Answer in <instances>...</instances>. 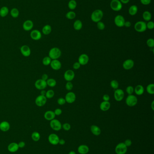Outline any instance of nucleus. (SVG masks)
I'll return each instance as SVG.
<instances>
[{"mask_svg":"<svg viewBox=\"0 0 154 154\" xmlns=\"http://www.w3.org/2000/svg\"><path fill=\"white\" fill-rule=\"evenodd\" d=\"M104 16V13L101 10H96L91 15V19L93 22L98 23L100 21Z\"/></svg>","mask_w":154,"mask_h":154,"instance_id":"obj_1","label":"nucleus"},{"mask_svg":"<svg viewBox=\"0 0 154 154\" xmlns=\"http://www.w3.org/2000/svg\"><path fill=\"white\" fill-rule=\"evenodd\" d=\"M62 55V52L60 49L57 47H53L50 49L48 56L52 60H57Z\"/></svg>","mask_w":154,"mask_h":154,"instance_id":"obj_2","label":"nucleus"},{"mask_svg":"<svg viewBox=\"0 0 154 154\" xmlns=\"http://www.w3.org/2000/svg\"><path fill=\"white\" fill-rule=\"evenodd\" d=\"M138 98L133 95H129L126 99V103L129 107H133L137 104Z\"/></svg>","mask_w":154,"mask_h":154,"instance_id":"obj_3","label":"nucleus"},{"mask_svg":"<svg viewBox=\"0 0 154 154\" xmlns=\"http://www.w3.org/2000/svg\"><path fill=\"white\" fill-rule=\"evenodd\" d=\"M134 29L139 33L144 32L147 30V24L142 21H138L134 25Z\"/></svg>","mask_w":154,"mask_h":154,"instance_id":"obj_4","label":"nucleus"},{"mask_svg":"<svg viewBox=\"0 0 154 154\" xmlns=\"http://www.w3.org/2000/svg\"><path fill=\"white\" fill-rule=\"evenodd\" d=\"M127 147L123 142H121L117 144L115 148V151L117 154H125L127 152Z\"/></svg>","mask_w":154,"mask_h":154,"instance_id":"obj_5","label":"nucleus"},{"mask_svg":"<svg viewBox=\"0 0 154 154\" xmlns=\"http://www.w3.org/2000/svg\"><path fill=\"white\" fill-rule=\"evenodd\" d=\"M110 6L112 10L115 11H120L123 7L122 3L119 0H112Z\"/></svg>","mask_w":154,"mask_h":154,"instance_id":"obj_6","label":"nucleus"},{"mask_svg":"<svg viewBox=\"0 0 154 154\" xmlns=\"http://www.w3.org/2000/svg\"><path fill=\"white\" fill-rule=\"evenodd\" d=\"M50 126L53 130L56 131H58L62 129V124L60 121L55 119L50 121Z\"/></svg>","mask_w":154,"mask_h":154,"instance_id":"obj_7","label":"nucleus"},{"mask_svg":"<svg viewBox=\"0 0 154 154\" xmlns=\"http://www.w3.org/2000/svg\"><path fill=\"white\" fill-rule=\"evenodd\" d=\"M125 94L122 89H116L114 93V97L115 100L117 102H121L124 97Z\"/></svg>","mask_w":154,"mask_h":154,"instance_id":"obj_8","label":"nucleus"},{"mask_svg":"<svg viewBox=\"0 0 154 154\" xmlns=\"http://www.w3.org/2000/svg\"><path fill=\"white\" fill-rule=\"evenodd\" d=\"M47 101V98L46 96L40 95L35 99V103L39 107H42L46 104Z\"/></svg>","mask_w":154,"mask_h":154,"instance_id":"obj_9","label":"nucleus"},{"mask_svg":"<svg viewBox=\"0 0 154 154\" xmlns=\"http://www.w3.org/2000/svg\"><path fill=\"white\" fill-rule=\"evenodd\" d=\"M35 85L36 89L39 90H44L47 87L46 81H44L42 79H39L36 80L35 82Z\"/></svg>","mask_w":154,"mask_h":154,"instance_id":"obj_10","label":"nucleus"},{"mask_svg":"<svg viewBox=\"0 0 154 154\" xmlns=\"http://www.w3.org/2000/svg\"><path fill=\"white\" fill-rule=\"evenodd\" d=\"M114 23L118 27H123L125 22V19L121 15H117L114 18Z\"/></svg>","mask_w":154,"mask_h":154,"instance_id":"obj_11","label":"nucleus"},{"mask_svg":"<svg viewBox=\"0 0 154 154\" xmlns=\"http://www.w3.org/2000/svg\"><path fill=\"white\" fill-rule=\"evenodd\" d=\"M75 74L73 71L71 69H68L65 72L64 78L67 82H71L75 78Z\"/></svg>","mask_w":154,"mask_h":154,"instance_id":"obj_12","label":"nucleus"},{"mask_svg":"<svg viewBox=\"0 0 154 154\" xmlns=\"http://www.w3.org/2000/svg\"><path fill=\"white\" fill-rule=\"evenodd\" d=\"M48 140L49 143L52 145H57L58 144L60 139L57 134L52 133L48 136Z\"/></svg>","mask_w":154,"mask_h":154,"instance_id":"obj_13","label":"nucleus"},{"mask_svg":"<svg viewBox=\"0 0 154 154\" xmlns=\"http://www.w3.org/2000/svg\"><path fill=\"white\" fill-rule=\"evenodd\" d=\"M65 99L66 102H67L68 103H73L76 100V95L74 93L70 92L66 95Z\"/></svg>","mask_w":154,"mask_h":154,"instance_id":"obj_14","label":"nucleus"},{"mask_svg":"<svg viewBox=\"0 0 154 154\" xmlns=\"http://www.w3.org/2000/svg\"><path fill=\"white\" fill-rule=\"evenodd\" d=\"M20 51L22 55L26 57H29L31 55V49L28 46L26 45L22 46L20 48Z\"/></svg>","mask_w":154,"mask_h":154,"instance_id":"obj_15","label":"nucleus"},{"mask_svg":"<svg viewBox=\"0 0 154 154\" xmlns=\"http://www.w3.org/2000/svg\"><path fill=\"white\" fill-rule=\"evenodd\" d=\"M134 62L132 59H127L123 62V69L125 70H130L134 67Z\"/></svg>","mask_w":154,"mask_h":154,"instance_id":"obj_16","label":"nucleus"},{"mask_svg":"<svg viewBox=\"0 0 154 154\" xmlns=\"http://www.w3.org/2000/svg\"><path fill=\"white\" fill-rule=\"evenodd\" d=\"M30 36L33 40L38 41L42 38V33L39 30L34 29L31 32Z\"/></svg>","mask_w":154,"mask_h":154,"instance_id":"obj_17","label":"nucleus"},{"mask_svg":"<svg viewBox=\"0 0 154 154\" xmlns=\"http://www.w3.org/2000/svg\"><path fill=\"white\" fill-rule=\"evenodd\" d=\"M89 61V57L86 54H82L79 56L78 62L81 65H86Z\"/></svg>","mask_w":154,"mask_h":154,"instance_id":"obj_18","label":"nucleus"},{"mask_svg":"<svg viewBox=\"0 0 154 154\" xmlns=\"http://www.w3.org/2000/svg\"><path fill=\"white\" fill-rule=\"evenodd\" d=\"M50 65L52 69L54 70H58L62 67L61 62L58 60H52Z\"/></svg>","mask_w":154,"mask_h":154,"instance_id":"obj_19","label":"nucleus"},{"mask_svg":"<svg viewBox=\"0 0 154 154\" xmlns=\"http://www.w3.org/2000/svg\"><path fill=\"white\" fill-rule=\"evenodd\" d=\"M33 27V23L31 20H26L23 24V28L26 31L31 30Z\"/></svg>","mask_w":154,"mask_h":154,"instance_id":"obj_20","label":"nucleus"},{"mask_svg":"<svg viewBox=\"0 0 154 154\" xmlns=\"http://www.w3.org/2000/svg\"><path fill=\"white\" fill-rule=\"evenodd\" d=\"M55 116L56 115L53 111H47L44 114V118L45 119V120L48 121H51L53 119H54Z\"/></svg>","mask_w":154,"mask_h":154,"instance_id":"obj_21","label":"nucleus"},{"mask_svg":"<svg viewBox=\"0 0 154 154\" xmlns=\"http://www.w3.org/2000/svg\"><path fill=\"white\" fill-rule=\"evenodd\" d=\"M110 107H111V104L109 102L103 101L101 102L99 105L100 109L103 111H108L110 109Z\"/></svg>","mask_w":154,"mask_h":154,"instance_id":"obj_22","label":"nucleus"},{"mask_svg":"<svg viewBox=\"0 0 154 154\" xmlns=\"http://www.w3.org/2000/svg\"><path fill=\"white\" fill-rule=\"evenodd\" d=\"M77 150L79 154H87L89 152V147L87 145H80L78 147Z\"/></svg>","mask_w":154,"mask_h":154,"instance_id":"obj_23","label":"nucleus"},{"mask_svg":"<svg viewBox=\"0 0 154 154\" xmlns=\"http://www.w3.org/2000/svg\"><path fill=\"white\" fill-rule=\"evenodd\" d=\"M90 131L95 136H99L101 134V131L99 127L96 125H92L90 127Z\"/></svg>","mask_w":154,"mask_h":154,"instance_id":"obj_24","label":"nucleus"},{"mask_svg":"<svg viewBox=\"0 0 154 154\" xmlns=\"http://www.w3.org/2000/svg\"><path fill=\"white\" fill-rule=\"evenodd\" d=\"M18 144L16 142H12L10 143L8 146V150L11 153H14L16 152L19 150Z\"/></svg>","mask_w":154,"mask_h":154,"instance_id":"obj_25","label":"nucleus"},{"mask_svg":"<svg viewBox=\"0 0 154 154\" xmlns=\"http://www.w3.org/2000/svg\"><path fill=\"white\" fill-rule=\"evenodd\" d=\"M10 129V124L9 122L4 121L0 123V129L3 132H7Z\"/></svg>","mask_w":154,"mask_h":154,"instance_id":"obj_26","label":"nucleus"},{"mask_svg":"<svg viewBox=\"0 0 154 154\" xmlns=\"http://www.w3.org/2000/svg\"><path fill=\"white\" fill-rule=\"evenodd\" d=\"M144 87L141 85H138L134 88V93L136 95L141 96L144 93Z\"/></svg>","mask_w":154,"mask_h":154,"instance_id":"obj_27","label":"nucleus"},{"mask_svg":"<svg viewBox=\"0 0 154 154\" xmlns=\"http://www.w3.org/2000/svg\"><path fill=\"white\" fill-rule=\"evenodd\" d=\"M52 32V27L49 24H46L44 26L42 29V33L45 35L49 34Z\"/></svg>","mask_w":154,"mask_h":154,"instance_id":"obj_28","label":"nucleus"},{"mask_svg":"<svg viewBox=\"0 0 154 154\" xmlns=\"http://www.w3.org/2000/svg\"><path fill=\"white\" fill-rule=\"evenodd\" d=\"M138 6L136 5H132L129 8V14L132 16H134L136 15L138 13Z\"/></svg>","mask_w":154,"mask_h":154,"instance_id":"obj_29","label":"nucleus"},{"mask_svg":"<svg viewBox=\"0 0 154 154\" xmlns=\"http://www.w3.org/2000/svg\"><path fill=\"white\" fill-rule=\"evenodd\" d=\"M9 10L7 7L3 6L0 9V16L2 17H5L7 15Z\"/></svg>","mask_w":154,"mask_h":154,"instance_id":"obj_30","label":"nucleus"},{"mask_svg":"<svg viewBox=\"0 0 154 154\" xmlns=\"http://www.w3.org/2000/svg\"><path fill=\"white\" fill-rule=\"evenodd\" d=\"M83 24L80 20H75L73 24V28L75 30L79 31L82 28Z\"/></svg>","mask_w":154,"mask_h":154,"instance_id":"obj_31","label":"nucleus"},{"mask_svg":"<svg viewBox=\"0 0 154 154\" xmlns=\"http://www.w3.org/2000/svg\"><path fill=\"white\" fill-rule=\"evenodd\" d=\"M142 17L143 19L146 21H149L151 20L152 18L151 14L148 11H145L142 14Z\"/></svg>","mask_w":154,"mask_h":154,"instance_id":"obj_32","label":"nucleus"},{"mask_svg":"<svg viewBox=\"0 0 154 154\" xmlns=\"http://www.w3.org/2000/svg\"><path fill=\"white\" fill-rule=\"evenodd\" d=\"M10 14L11 16L14 18H16L19 16L20 12L19 10L16 8H13L10 11Z\"/></svg>","mask_w":154,"mask_h":154,"instance_id":"obj_33","label":"nucleus"},{"mask_svg":"<svg viewBox=\"0 0 154 154\" xmlns=\"http://www.w3.org/2000/svg\"><path fill=\"white\" fill-rule=\"evenodd\" d=\"M47 86L50 87H54L57 85V81L54 78H49L46 81Z\"/></svg>","mask_w":154,"mask_h":154,"instance_id":"obj_34","label":"nucleus"},{"mask_svg":"<svg viewBox=\"0 0 154 154\" xmlns=\"http://www.w3.org/2000/svg\"><path fill=\"white\" fill-rule=\"evenodd\" d=\"M68 8L71 10L75 9L77 6V3L75 0H70L68 2Z\"/></svg>","mask_w":154,"mask_h":154,"instance_id":"obj_35","label":"nucleus"},{"mask_svg":"<svg viewBox=\"0 0 154 154\" xmlns=\"http://www.w3.org/2000/svg\"><path fill=\"white\" fill-rule=\"evenodd\" d=\"M147 92L149 94L153 95L154 94V84H150L147 86L146 88Z\"/></svg>","mask_w":154,"mask_h":154,"instance_id":"obj_36","label":"nucleus"},{"mask_svg":"<svg viewBox=\"0 0 154 154\" xmlns=\"http://www.w3.org/2000/svg\"><path fill=\"white\" fill-rule=\"evenodd\" d=\"M31 138L32 140L34 141H39L40 139V135L39 132H35L32 133L31 135Z\"/></svg>","mask_w":154,"mask_h":154,"instance_id":"obj_37","label":"nucleus"},{"mask_svg":"<svg viewBox=\"0 0 154 154\" xmlns=\"http://www.w3.org/2000/svg\"><path fill=\"white\" fill-rule=\"evenodd\" d=\"M66 17L67 19L69 20H73L76 17V14L75 12L73 11H69L66 13Z\"/></svg>","mask_w":154,"mask_h":154,"instance_id":"obj_38","label":"nucleus"},{"mask_svg":"<svg viewBox=\"0 0 154 154\" xmlns=\"http://www.w3.org/2000/svg\"><path fill=\"white\" fill-rule=\"evenodd\" d=\"M52 59L49 56H46L43 58L42 60V64L45 66H48L50 65Z\"/></svg>","mask_w":154,"mask_h":154,"instance_id":"obj_39","label":"nucleus"},{"mask_svg":"<svg viewBox=\"0 0 154 154\" xmlns=\"http://www.w3.org/2000/svg\"><path fill=\"white\" fill-rule=\"evenodd\" d=\"M54 95H55V93L53 90L50 89L46 92L45 96L47 99H51L54 96Z\"/></svg>","mask_w":154,"mask_h":154,"instance_id":"obj_40","label":"nucleus"},{"mask_svg":"<svg viewBox=\"0 0 154 154\" xmlns=\"http://www.w3.org/2000/svg\"><path fill=\"white\" fill-rule=\"evenodd\" d=\"M110 86L114 89H117L119 87V83L116 80H113L110 82Z\"/></svg>","mask_w":154,"mask_h":154,"instance_id":"obj_41","label":"nucleus"},{"mask_svg":"<svg viewBox=\"0 0 154 154\" xmlns=\"http://www.w3.org/2000/svg\"><path fill=\"white\" fill-rule=\"evenodd\" d=\"M147 44L148 47L153 48L154 47V40L153 38H149L147 40Z\"/></svg>","mask_w":154,"mask_h":154,"instance_id":"obj_42","label":"nucleus"},{"mask_svg":"<svg viewBox=\"0 0 154 154\" xmlns=\"http://www.w3.org/2000/svg\"><path fill=\"white\" fill-rule=\"evenodd\" d=\"M126 91L127 94L129 95L132 94L133 93H134V87H133L132 86H129L128 87H127V88H126Z\"/></svg>","mask_w":154,"mask_h":154,"instance_id":"obj_43","label":"nucleus"},{"mask_svg":"<svg viewBox=\"0 0 154 154\" xmlns=\"http://www.w3.org/2000/svg\"><path fill=\"white\" fill-rule=\"evenodd\" d=\"M97 23V26L98 29L100 30H103L105 29V24L103 22L99 21Z\"/></svg>","mask_w":154,"mask_h":154,"instance_id":"obj_44","label":"nucleus"},{"mask_svg":"<svg viewBox=\"0 0 154 154\" xmlns=\"http://www.w3.org/2000/svg\"><path fill=\"white\" fill-rule=\"evenodd\" d=\"M65 87H66V89L67 90L71 91L73 87V84H72V82H67L66 86H65Z\"/></svg>","mask_w":154,"mask_h":154,"instance_id":"obj_45","label":"nucleus"},{"mask_svg":"<svg viewBox=\"0 0 154 154\" xmlns=\"http://www.w3.org/2000/svg\"><path fill=\"white\" fill-rule=\"evenodd\" d=\"M62 128H63L64 130L68 131L70 130L71 128V126L69 123H65L62 125Z\"/></svg>","mask_w":154,"mask_h":154,"instance_id":"obj_46","label":"nucleus"},{"mask_svg":"<svg viewBox=\"0 0 154 154\" xmlns=\"http://www.w3.org/2000/svg\"><path fill=\"white\" fill-rule=\"evenodd\" d=\"M57 102L59 105H64L66 103V101L65 98L60 97L58 99V100L57 101Z\"/></svg>","mask_w":154,"mask_h":154,"instance_id":"obj_47","label":"nucleus"},{"mask_svg":"<svg viewBox=\"0 0 154 154\" xmlns=\"http://www.w3.org/2000/svg\"><path fill=\"white\" fill-rule=\"evenodd\" d=\"M147 29H153L154 28V23L153 21H149L147 24Z\"/></svg>","mask_w":154,"mask_h":154,"instance_id":"obj_48","label":"nucleus"},{"mask_svg":"<svg viewBox=\"0 0 154 154\" xmlns=\"http://www.w3.org/2000/svg\"><path fill=\"white\" fill-rule=\"evenodd\" d=\"M54 112L55 115L59 116V115H60L61 114H62L63 111H62V110L60 108H57V109H55Z\"/></svg>","mask_w":154,"mask_h":154,"instance_id":"obj_49","label":"nucleus"},{"mask_svg":"<svg viewBox=\"0 0 154 154\" xmlns=\"http://www.w3.org/2000/svg\"><path fill=\"white\" fill-rule=\"evenodd\" d=\"M81 66V64L79 63L78 62H76L75 63H74L73 65V68L75 70H77L80 68Z\"/></svg>","mask_w":154,"mask_h":154,"instance_id":"obj_50","label":"nucleus"},{"mask_svg":"<svg viewBox=\"0 0 154 154\" xmlns=\"http://www.w3.org/2000/svg\"><path fill=\"white\" fill-rule=\"evenodd\" d=\"M124 144L126 145V146L127 147H130L131 146L132 144V141L130 139H127L125 140V141L123 142Z\"/></svg>","mask_w":154,"mask_h":154,"instance_id":"obj_51","label":"nucleus"},{"mask_svg":"<svg viewBox=\"0 0 154 154\" xmlns=\"http://www.w3.org/2000/svg\"><path fill=\"white\" fill-rule=\"evenodd\" d=\"M142 4L144 5H148L151 2V0H140Z\"/></svg>","mask_w":154,"mask_h":154,"instance_id":"obj_52","label":"nucleus"},{"mask_svg":"<svg viewBox=\"0 0 154 154\" xmlns=\"http://www.w3.org/2000/svg\"><path fill=\"white\" fill-rule=\"evenodd\" d=\"M103 100L104 101L109 102L110 100V96L108 94H105L103 96Z\"/></svg>","mask_w":154,"mask_h":154,"instance_id":"obj_53","label":"nucleus"},{"mask_svg":"<svg viewBox=\"0 0 154 154\" xmlns=\"http://www.w3.org/2000/svg\"><path fill=\"white\" fill-rule=\"evenodd\" d=\"M18 144L19 147L20 148H24V147L25 146V143L24 141H20Z\"/></svg>","mask_w":154,"mask_h":154,"instance_id":"obj_54","label":"nucleus"},{"mask_svg":"<svg viewBox=\"0 0 154 154\" xmlns=\"http://www.w3.org/2000/svg\"><path fill=\"white\" fill-rule=\"evenodd\" d=\"M41 79L44 81H47L48 79V74H42Z\"/></svg>","mask_w":154,"mask_h":154,"instance_id":"obj_55","label":"nucleus"},{"mask_svg":"<svg viewBox=\"0 0 154 154\" xmlns=\"http://www.w3.org/2000/svg\"><path fill=\"white\" fill-rule=\"evenodd\" d=\"M131 26V23L130 21H125L124 26H125L126 28H129Z\"/></svg>","mask_w":154,"mask_h":154,"instance_id":"obj_56","label":"nucleus"},{"mask_svg":"<svg viewBox=\"0 0 154 154\" xmlns=\"http://www.w3.org/2000/svg\"><path fill=\"white\" fill-rule=\"evenodd\" d=\"M65 143H66V141H65L63 139H61L59 140L58 144H59L60 145H64L65 144Z\"/></svg>","mask_w":154,"mask_h":154,"instance_id":"obj_57","label":"nucleus"},{"mask_svg":"<svg viewBox=\"0 0 154 154\" xmlns=\"http://www.w3.org/2000/svg\"><path fill=\"white\" fill-rule=\"evenodd\" d=\"M120 1L123 4H127L129 2L130 0H120Z\"/></svg>","mask_w":154,"mask_h":154,"instance_id":"obj_58","label":"nucleus"},{"mask_svg":"<svg viewBox=\"0 0 154 154\" xmlns=\"http://www.w3.org/2000/svg\"><path fill=\"white\" fill-rule=\"evenodd\" d=\"M46 91H45L44 90H41V92L40 93L41 95H42V96H45V95H46Z\"/></svg>","mask_w":154,"mask_h":154,"instance_id":"obj_59","label":"nucleus"},{"mask_svg":"<svg viewBox=\"0 0 154 154\" xmlns=\"http://www.w3.org/2000/svg\"><path fill=\"white\" fill-rule=\"evenodd\" d=\"M151 108L152 109V111H154V101H153L151 104Z\"/></svg>","mask_w":154,"mask_h":154,"instance_id":"obj_60","label":"nucleus"},{"mask_svg":"<svg viewBox=\"0 0 154 154\" xmlns=\"http://www.w3.org/2000/svg\"><path fill=\"white\" fill-rule=\"evenodd\" d=\"M68 154H76V153L74 151L72 150V151H71L69 152Z\"/></svg>","mask_w":154,"mask_h":154,"instance_id":"obj_61","label":"nucleus"}]
</instances>
